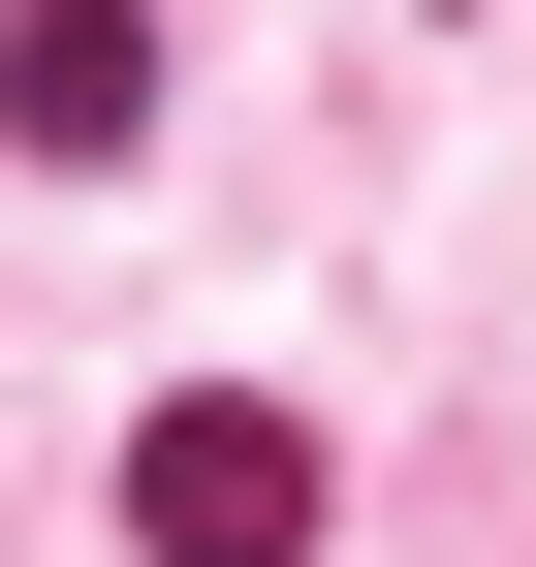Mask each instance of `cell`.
I'll return each mask as SVG.
<instances>
[{
	"label": "cell",
	"mask_w": 536,
	"mask_h": 567,
	"mask_svg": "<svg viewBox=\"0 0 536 567\" xmlns=\"http://www.w3.org/2000/svg\"><path fill=\"white\" fill-rule=\"evenodd\" d=\"M0 158H158V0H0Z\"/></svg>",
	"instance_id": "cell-2"
},
{
	"label": "cell",
	"mask_w": 536,
	"mask_h": 567,
	"mask_svg": "<svg viewBox=\"0 0 536 567\" xmlns=\"http://www.w3.org/2000/svg\"><path fill=\"white\" fill-rule=\"evenodd\" d=\"M126 536L158 567H316V410H252V379L126 410Z\"/></svg>",
	"instance_id": "cell-1"
}]
</instances>
